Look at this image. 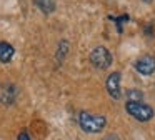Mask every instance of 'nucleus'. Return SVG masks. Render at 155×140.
I'll return each instance as SVG.
<instances>
[{"instance_id": "10", "label": "nucleus", "mask_w": 155, "mask_h": 140, "mask_svg": "<svg viewBox=\"0 0 155 140\" xmlns=\"http://www.w3.org/2000/svg\"><path fill=\"white\" fill-rule=\"evenodd\" d=\"M67 50H68V42H67V40H62V42L58 43V50H57L58 62H60V60H64V57L67 55Z\"/></svg>"}, {"instance_id": "2", "label": "nucleus", "mask_w": 155, "mask_h": 140, "mask_svg": "<svg viewBox=\"0 0 155 140\" xmlns=\"http://www.w3.org/2000/svg\"><path fill=\"white\" fill-rule=\"evenodd\" d=\"M125 110H127L128 115L134 117L135 120H138V122H148V120H152L153 115H155L153 108L145 102H128L127 100Z\"/></svg>"}, {"instance_id": "11", "label": "nucleus", "mask_w": 155, "mask_h": 140, "mask_svg": "<svg viewBox=\"0 0 155 140\" xmlns=\"http://www.w3.org/2000/svg\"><path fill=\"white\" fill-rule=\"evenodd\" d=\"M17 140H30V135H28V132H25V130H24V132L18 135Z\"/></svg>"}, {"instance_id": "12", "label": "nucleus", "mask_w": 155, "mask_h": 140, "mask_svg": "<svg viewBox=\"0 0 155 140\" xmlns=\"http://www.w3.org/2000/svg\"><path fill=\"white\" fill-rule=\"evenodd\" d=\"M142 2H145V3H150V2H153V0H142Z\"/></svg>"}, {"instance_id": "9", "label": "nucleus", "mask_w": 155, "mask_h": 140, "mask_svg": "<svg viewBox=\"0 0 155 140\" xmlns=\"http://www.w3.org/2000/svg\"><path fill=\"white\" fill-rule=\"evenodd\" d=\"M127 100L128 102H143V93L140 92V90H128L127 92Z\"/></svg>"}, {"instance_id": "7", "label": "nucleus", "mask_w": 155, "mask_h": 140, "mask_svg": "<svg viewBox=\"0 0 155 140\" xmlns=\"http://www.w3.org/2000/svg\"><path fill=\"white\" fill-rule=\"evenodd\" d=\"M17 93H18L17 87L10 83V85H7L4 88V93L0 97V102L4 103V105H12V103L15 102V98H17Z\"/></svg>"}, {"instance_id": "4", "label": "nucleus", "mask_w": 155, "mask_h": 140, "mask_svg": "<svg viewBox=\"0 0 155 140\" xmlns=\"http://www.w3.org/2000/svg\"><path fill=\"white\" fill-rule=\"evenodd\" d=\"M105 87H107L108 95H110L112 98L118 100L122 97V73L120 72H112L110 75L107 77Z\"/></svg>"}, {"instance_id": "8", "label": "nucleus", "mask_w": 155, "mask_h": 140, "mask_svg": "<svg viewBox=\"0 0 155 140\" xmlns=\"http://www.w3.org/2000/svg\"><path fill=\"white\" fill-rule=\"evenodd\" d=\"M34 2L44 13H52L55 10V2L54 0H34Z\"/></svg>"}, {"instance_id": "5", "label": "nucleus", "mask_w": 155, "mask_h": 140, "mask_svg": "<svg viewBox=\"0 0 155 140\" xmlns=\"http://www.w3.org/2000/svg\"><path fill=\"white\" fill-rule=\"evenodd\" d=\"M135 70H137L140 75H152L155 72V57L153 55H142L135 60L134 63Z\"/></svg>"}, {"instance_id": "6", "label": "nucleus", "mask_w": 155, "mask_h": 140, "mask_svg": "<svg viewBox=\"0 0 155 140\" xmlns=\"http://www.w3.org/2000/svg\"><path fill=\"white\" fill-rule=\"evenodd\" d=\"M14 55H15L14 45H10L8 42H0V62H2V63L12 62Z\"/></svg>"}, {"instance_id": "3", "label": "nucleus", "mask_w": 155, "mask_h": 140, "mask_svg": "<svg viewBox=\"0 0 155 140\" xmlns=\"http://www.w3.org/2000/svg\"><path fill=\"white\" fill-rule=\"evenodd\" d=\"M112 60H114L112 58V53H110V50H108L107 47L98 45L90 52V63L98 70L108 68V67L112 65Z\"/></svg>"}, {"instance_id": "1", "label": "nucleus", "mask_w": 155, "mask_h": 140, "mask_svg": "<svg viewBox=\"0 0 155 140\" xmlns=\"http://www.w3.org/2000/svg\"><path fill=\"white\" fill-rule=\"evenodd\" d=\"M78 125L85 133H100L107 125V118L104 115H95L92 112H84L78 113Z\"/></svg>"}]
</instances>
